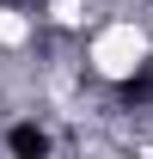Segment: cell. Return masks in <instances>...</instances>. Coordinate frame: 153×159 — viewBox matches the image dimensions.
<instances>
[{"label":"cell","instance_id":"cell-1","mask_svg":"<svg viewBox=\"0 0 153 159\" xmlns=\"http://www.w3.org/2000/svg\"><path fill=\"white\" fill-rule=\"evenodd\" d=\"M141 61H147V37H141L135 25H104L92 37V67L104 80H135Z\"/></svg>","mask_w":153,"mask_h":159},{"label":"cell","instance_id":"cell-2","mask_svg":"<svg viewBox=\"0 0 153 159\" xmlns=\"http://www.w3.org/2000/svg\"><path fill=\"white\" fill-rule=\"evenodd\" d=\"M25 37H31V25L19 12H0V43H25Z\"/></svg>","mask_w":153,"mask_h":159}]
</instances>
